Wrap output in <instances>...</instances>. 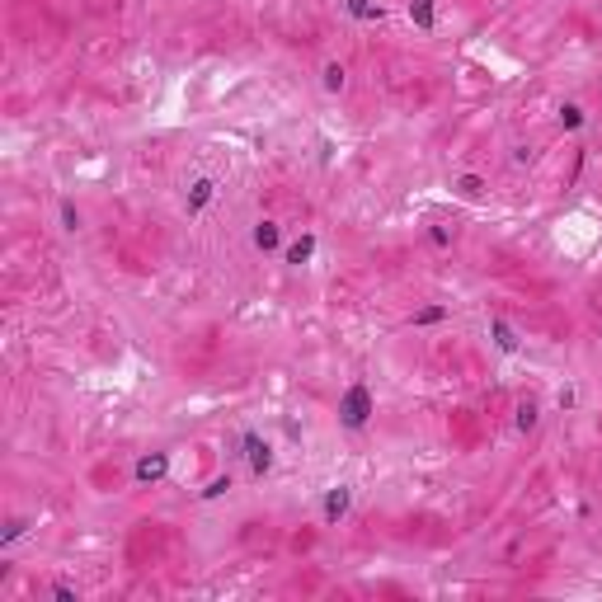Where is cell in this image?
Here are the masks:
<instances>
[{"label":"cell","instance_id":"8992f818","mask_svg":"<svg viewBox=\"0 0 602 602\" xmlns=\"http://www.w3.org/2000/svg\"><path fill=\"white\" fill-rule=\"evenodd\" d=\"M409 19L428 34V29H433V0H409Z\"/></svg>","mask_w":602,"mask_h":602},{"label":"cell","instance_id":"52a82bcc","mask_svg":"<svg viewBox=\"0 0 602 602\" xmlns=\"http://www.w3.org/2000/svg\"><path fill=\"white\" fill-rule=\"evenodd\" d=\"M207 203H212V179H198L194 194H189V212H203Z\"/></svg>","mask_w":602,"mask_h":602},{"label":"cell","instance_id":"3957f363","mask_svg":"<svg viewBox=\"0 0 602 602\" xmlns=\"http://www.w3.org/2000/svg\"><path fill=\"white\" fill-rule=\"evenodd\" d=\"M165 471H170V456H165V452L141 456V461H136V480H141V485H156V480L165 476Z\"/></svg>","mask_w":602,"mask_h":602},{"label":"cell","instance_id":"ba28073f","mask_svg":"<svg viewBox=\"0 0 602 602\" xmlns=\"http://www.w3.org/2000/svg\"><path fill=\"white\" fill-rule=\"evenodd\" d=\"M254 245H259V250H278V226H273V221H259V226H254Z\"/></svg>","mask_w":602,"mask_h":602},{"label":"cell","instance_id":"30bf717a","mask_svg":"<svg viewBox=\"0 0 602 602\" xmlns=\"http://www.w3.org/2000/svg\"><path fill=\"white\" fill-rule=\"evenodd\" d=\"M456 194H461V198H480V194H485L480 174H461V179H456Z\"/></svg>","mask_w":602,"mask_h":602},{"label":"cell","instance_id":"277c9868","mask_svg":"<svg viewBox=\"0 0 602 602\" xmlns=\"http://www.w3.org/2000/svg\"><path fill=\"white\" fill-rule=\"evenodd\" d=\"M348 503H353V494H348V485H334L330 494H325V523H339L343 513H348Z\"/></svg>","mask_w":602,"mask_h":602},{"label":"cell","instance_id":"7a4b0ae2","mask_svg":"<svg viewBox=\"0 0 602 602\" xmlns=\"http://www.w3.org/2000/svg\"><path fill=\"white\" fill-rule=\"evenodd\" d=\"M245 452H250V471H254V476H269L273 452H269V443H264L259 433H245Z\"/></svg>","mask_w":602,"mask_h":602},{"label":"cell","instance_id":"9c48e42d","mask_svg":"<svg viewBox=\"0 0 602 602\" xmlns=\"http://www.w3.org/2000/svg\"><path fill=\"white\" fill-rule=\"evenodd\" d=\"M311 254H316V236H301L292 250H287V264H306Z\"/></svg>","mask_w":602,"mask_h":602},{"label":"cell","instance_id":"5bb4252c","mask_svg":"<svg viewBox=\"0 0 602 602\" xmlns=\"http://www.w3.org/2000/svg\"><path fill=\"white\" fill-rule=\"evenodd\" d=\"M518 428H536V405H518Z\"/></svg>","mask_w":602,"mask_h":602},{"label":"cell","instance_id":"2e32d148","mask_svg":"<svg viewBox=\"0 0 602 602\" xmlns=\"http://www.w3.org/2000/svg\"><path fill=\"white\" fill-rule=\"evenodd\" d=\"M560 123H565V127H579V123H583V114L574 109V104H565V109H560Z\"/></svg>","mask_w":602,"mask_h":602},{"label":"cell","instance_id":"e0dca14e","mask_svg":"<svg viewBox=\"0 0 602 602\" xmlns=\"http://www.w3.org/2000/svg\"><path fill=\"white\" fill-rule=\"evenodd\" d=\"M61 221H66V231H76V226H80V212H76L71 203H61Z\"/></svg>","mask_w":602,"mask_h":602},{"label":"cell","instance_id":"4fadbf2b","mask_svg":"<svg viewBox=\"0 0 602 602\" xmlns=\"http://www.w3.org/2000/svg\"><path fill=\"white\" fill-rule=\"evenodd\" d=\"M443 316H447V306H423L419 316H414V325H438Z\"/></svg>","mask_w":602,"mask_h":602},{"label":"cell","instance_id":"8fae6325","mask_svg":"<svg viewBox=\"0 0 602 602\" xmlns=\"http://www.w3.org/2000/svg\"><path fill=\"white\" fill-rule=\"evenodd\" d=\"M348 10L358 19H381V5H372V0H348Z\"/></svg>","mask_w":602,"mask_h":602},{"label":"cell","instance_id":"7c38bea8","mask_svg":"<svg viewBox=\"0 0 602 602\" xmlns=\"http://www.w3.org/2000/svg\"><path fill=\"white\" fill-rule=\"evenodd\" d=\"M325 90H343V66H339V61L325 66Z\"/></svg>","mask_w":602,"mask_h":602},{"label":"cell","instance_id":"5b68a950","mask_svg":"<svg viewBox=\"0 0 602 602\" xmlns=\"http://www.w3.org/2000/svg\"><path fill=\"white\" fill-rule=\"evenodd\" d=\"M489 334H494V343H499V353H518V334L503 325V320H489Z\"/></svg>","mask_w":602,"mask_h":602},{"label":"cell","instance_id":"6da1fadb","mask_svg":"<svg viewBox=\"0 0 602 602\" xmlns=\"http://www.w3.org/2000/svg\"><path fill=\"white\" fill-rule=\"evenodd\" d=\"M339 419H343V428H363V423L372 419V391H367L363 381H353V386L343 391V400H339Z\"/></svg>","mask_w":602,"mask_h":602},{"label":"cell","instance_id":"9a60e30c","mask_svg":"<svg viewBox=\"0 0 602 602\" xmlns=\"http://www.w3.org/2000/svg\"><path fill=\"white\" fill-rule=\"evenodd\" d=\"M226 489H231V476H216L212 485L203 489V499H216V494H226Z\"/></svg>","mask_w":602,"mask_h":602}]
</instances>
